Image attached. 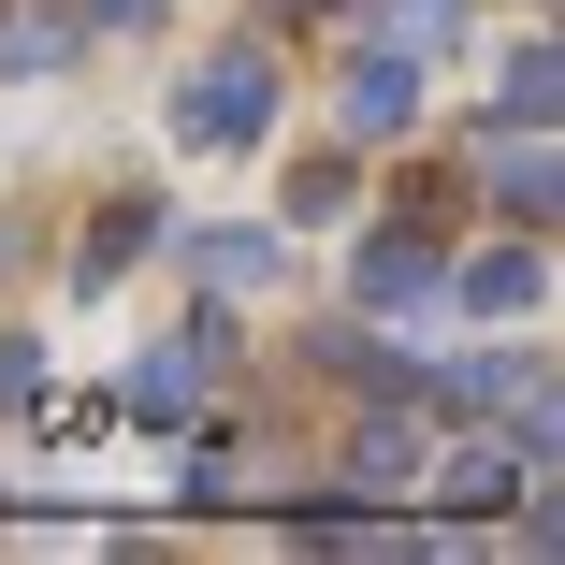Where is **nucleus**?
<instances>
[{
    "mask_svg": "<svg viewBox=\"0 0 565 565\" xmlns=\"http://www.w3.org/2000/svg\"><path fill=\"white\" fill-rule=\"evenodd\" d=\"M449 290H465L479 319H522V305L551 290V247H479V262H465V276H449Z\"/></svg>",
    "mask_w": 565,
    "mask_h": 565,
    "instance_id": "0eeeda50",
    "label": "nucleus"
},
{
    "mask_svg": "<svg viewBox=\"0 0 565 565\" xmlns=\"http://www.w3.org/2000/svg\"><path fill=\"white\" fill-rule=\"evenodd\" d=\"M420 465H435L420 406H406V392H363V435H349V493H406Z\"/></svg>",
    "mask_w": 565,
    "mask_h": 565,
    "instance_id": "7ed1b4c3",
    "label": "nucleus"
},
{
    "mask_svg": "<svg viewBox=\"0 0 565 565\" xmlns=\"http://www.w3.org/2000/svg\"><path fill=\"white\" fill-rule=\"evenodd\" d=\"M203 377H217V333H174V349L131 377V420H189V406H203Z\"/></svg>",
    "mask_w": 565,
    "mask_h": 565,
    "instance_id": "423d86ee",
    "label": "nucleus"
},
{
    "mask_svg": "<svg viewBox=\"0 0 565 565\" xmlns=\"http://www.w3.org/2000/svg\"><path fill=\"white\" fill-rule=\"evenodd\" d=\"M449 15H465V0H392V30H377V44H406V58H420V44H449Z\"/></svg>",
    "mask_w": 565,
    "mask_h": 565,
    "instance_id": "ddd939ff",
    "label": "nucleus"
},
{
    "mask_svg": "<svg viewBox=\"0 0 565 565\" xmlns=\"http://www.w3.org/2000/svg\"><path fill=\"white\" fill-rule=\"evenodd\" d=\"M73 58V15H0V73H58Z\"/></svg>",
    "mask_w": 565,
    "mask_h": 565,
    "instance_id": "f8f14e48",
    "label": "nucleus"
},
{
    "mask_svg": "<svg viewBox=\"0 0 565 565\" xmlns=\"http://www.w3.org/2000/svg\"><path fill=\"white\" fill-rule=\"evenodd\" d=\"M349 290H363V305L392 319V305H435V290H449V262H435V233H420V217H392V233H377V247L349 262Z\"/></svg>",
    "mask_w": 565,
    "mask_h": 565,
    "instance_id": "20e7f679",
    "label": "nucleus"
},
{
    "mask_svg": "<svg viewBox=\"0 0 565 565\" xmlns=\"http://www.w3.org/2000/svg\"><path fill=\"white\" fill-rule=\"evenodd\" d=\"M551 102H565L551 44H508V73H493V131H551Z\"/></svg>",
    "mask_w": 565,
    "mask_h": 565,
    "instance_id": "6e6552de",
    "label": "nucleus"
},
{
    "mask_svg": "<svg viewBox=\"0 0 565 565\" xmlns=\"http://www.w3.org/2000/svg\"><path fill=\"white\" fill-rule=\"evenodd\" d=\"M160 233H174V217H160V203H131V189H117V203H102V217H87V262H73V276H87V290H117V276H131V262H146V247H160Z\"/></svg>",
    "mask_w": 565,
    "mask_h": 565,
    "instance_id": "39448f33",
    "label": "nucleus"
},
{
    "mask_svg": "<svg viewBox=\"0 0 565 565\" xmlns=\"http://www.w3.org/2000/svg\"><path fill=\"white\" fill-rule=\"evenodd\" d=\"M189 262H203V290H276V233H189Z\"/></svg>",
    "mask_w": 565,
    "mask_h": 565,
    "instance_id": "9d476101",
    "label": "nucleus"
},
{
    "mask_svg": "<svg viewBox=\"0 0 565 565\" xmlns=\"http://www.w3.org/2000/svg\"><path fill=\"white\" fill-rule=\"evenodd\" d=\"M262 15H276V30H333L349 0H262Z\"/></svg>",
    "mask_w": 565,
    "mask_h": 565,
    "instance_id": "2eb2a0df",
    "label": "nucleus"
},
{
    "mask_svg": "<svg viewBox=\"0 0 565 565\" xmlns=\"http://www.w3.org/2000/svg\"><path fill=\"white\" fill-rule=\"evenodd\" d=\"M522 479H536V465H522L508 435H465V449H449V508H508Z\"/></svg>",
    "mask_w": 565,
    "mask_h": 565,
    "instance_id": "1a4fd4ad",
    "label": "nucleus"
},
{
    "mask_svg": "<svg viewBox=\"0 0 565 565\" xmlns=\"http://www.w3.org/2000/svg\"><path fill=\"white\" fill-rule=\"evenodd\" d=\"M262 117H276V58L262 44H217L174 87V146H262Z\"/></svg>",
    "mask_w": 565,
    "mask_h": 565,
    "instance_id": "f257e3e1",
    "label": "nucleus"
},
{
    "mask_svg": "<svg viewBox=\"0 0 565 565\" xmlns=\"http://www.w3.org/2000/svg\"><path fill=\"white\" fill-rule=\"evenodd\" d=\"M493 203H508V217H551V131H508V160H493Z\"/></svg>",
    "mask_w": 565,
    "mask_h": 565,
    "instance_id": "9b49d317",
    "label": "nucleus"
},
{
    "mask_svg": "<svg viewBox=\"0 0 565 565\" xmlns=\"http://www.w3.org/2000/svg\"><path fill=\"white\" fill-rule=\"evenodd\" d=\"M73 30H160V0H73Z\"/></svg>",
    "mask_w": 565,
    "mask_h": 565,
    "instance_id": "4468645a",
    "label": "nucleus"
},
{
    "mask_svg": "<svg viewBox=\"0 0 565 565\" xmlns=\"http://www.w3.org/2000/svg\"><path fill=\"white\" fill-rule=\"evenodd\" d=\"M406 117H420V58H406V44H363L349 87H333V131H349V146H392Z\"/></svg>",
    "mask_w": 565,
    "mask_h": 565,
    "instance_id": "f03ea898",
    "label": "nucleus"
}]
</instances>
